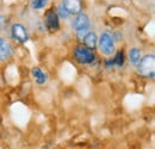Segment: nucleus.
<instances>
[{"mask_svg": "<svg viewBox=\"0 0 155 149\" xmlns=\"http://www.w3.org/2000/svg\"><path fill=\"white\" fill-rule=\"evenodd\" d=\"M74 58L81 65H90L94 61L96 56L93 50L87 48L86 45H78L74 49Z\"/></svg>", "mask_w": 155, "mask_h": 149, "instance_id": "1", "label": "nucleus"}, {"mask_svg": "<svg viewBox=\"0 0 155 149\" xmlns=\"http://www.w3.org/2000/svg\"><path fill=\"white\" fill-rule=\"evenodd\" d=\"M138 65V72L140 74L144 76L154 78V66H155V57L154 55H147L144 57H141Z\"/></svg>", "mask_w": 155, "mask_h": 149, "instance_id": "2", "label": "nucleus"}, {"mask_svg": "<svg viewBox=\"0 0 155 149\" xmlns=\"http://www.w3.org/2000/svg\"><path fill=\"white\" fill-rule=\"evenodd\" d=\"M99 49L103 54L105 55H111L115 51V41L114 36L110 35L109 32H104L101 34V36L99 38Z\"/></svg>", "mask_w": 155, "mask_h": 149, "instance_id": "3", "label": "nucleus"}, {"mask_svg": "<svg viewBox=\"0 0 155 149\" xmlns=\"http://www.w3.org/2000/svg\"><path fill=\"white\" fill-rule=\"evenodd\" d=\"M62 6L69 15H78L82 10L81 0H62Z\"/></svg>", "mask_w": 155, "mask_h": 149, "instance_id": "4", "label": "nucleus"}, {"mask_svg": "<svg viewBox=\"0 0 155 149\" xmlns=\"http://www.w3.org/2000/svg\"><path fill=\"white\" fill-rule=\"evenodd\" d=\"M45 26L47 29H49L50 31H55L60 28L58 24V16L54 10H49L45 13Z\"/></svg>", "mask_w": 155, "mask_h": 149, "instance_id": "5", "label": "nucleus"}, {"mask_svg": "<svg viewBox=\"0 0 155 149\" xmlns=\"http://www.w3.org/2000/svg\"><path fill=\"white\" fill-rule=\"evenodd\" d=\"M72 25L77 31H86L90 28V19L85 13H78Z\"/></svg>", "mask_w": 155, "mask_h": 149, "instance_id": "6", "label": "nucleus"}, {"mask_svg": "<svg viewBox=\"0 0 155 149\" xmlns=\"http://www.w3.org/2000/svg\"><path fill=\"white\" fill-rule=\"evenodd\" d=\"M11 34L15 39H17L20 43H24L28 41V32H26V29L21 25V24H13L12 25V29H11Z\"/></svg>", "mask_w": 155, "mask_h": 149, "instance_id": "7", "label": "nucleus"}, {"mask_svg": "<svg viewBox=\"0 0 155 149\" xmlns=\"http://www.w3.org/2000/svg\"><path fill=\"white\" fill-rule=\"evenodd\" d=\"M12 55V47L8 42L0 37V61H6Z\"/></svg>", "mask_w": 155, "mask_h": 149, "instance_id": "8", "label": "nucleus"}, {"mask_svg": "<svg viewBox=\"0 0 155 149\" xmlns=\"http://www.w3.org/2000/svg\"><path fill=\"white\" fill-rule=\"evenodd\" d=\"M84 42H85V45L90 49H93L96 45H97L98 37L94 32H87L85 36H84Z\"/></svg>", "mask_w": 155, "mask_h": 149, "instance_id": "9", "label": "nucleus"}, {"mask_svg": "<svg viewBox=\"0 0 155 149\" xmlns=\"http://www.w3.org/2000/svg\"><path fill=\"white\" fill-rule=\"evenodd\" d=\"M32 76L35 78L36 82L39 84V85H42V84H44V82L47 81V75L44 74L38 67H35V68L32 69Z\"/></svg>", "mask_w": 155, "mask_h": 149, "instance_id": "10", "label": "nucleus"}, {"mask_svg": "<svg viewBox=\"0 0 155 149\" xmlns=\"http://www.w3.org/2000/svg\"><path fill=\"white\" fill-rule=\"evenodd\" d=\"M129 58H130V62L133 65H137L140 62V60H141V51H140V49L133 48L129 51Z\"/></svg>", "mask_w": 155, "mask_h": 149, "instance_id": "11", "label": "nucleus"}, {"mask_svg": "<svg viewBox=\"0 0 155 149\" xmlns=\"http://www.w3.org/2000/svg\"><path fill=\"white\" fill-rule=\"evenodd\" d=\"M112 61H114V65H116L118 67H122L123 63H124V54H123V51H118L116 54V57Z\"/></svg>", "mask_w": 155, "mask_h": 149, "instance_id": "12", "label": "nucleus"}, {"mask_svg": "<svg viewBox=\"0 0 155 149\" xmlns=\"http://www.w3.org/2000/svg\"><path fill=\"white\" fill-rule=\"evenodd\" d=\"M47 2H48V0H32L31 6L35 10H41L47 5Z\"/></svg>", "mask_w": 155, "mask_h": 149, "instance_id": "13", "label": "nucleus"}, {"mask_svg": "<svg viewBox=\"0 0 155 149\" xmlns=\"http://www.w3.org/2000/svg\"><path fill=\"white\" fill-rule=\"evenodd\" d=\"M58 13H60V16H61V17H63V18H67V17L69 16V13L64 10V7H63V6H58Z\"/></svg>", "mask_w": 155, "mask_h": 149, "instance_id": "14", "label": "nucleus"}]
</instances>
